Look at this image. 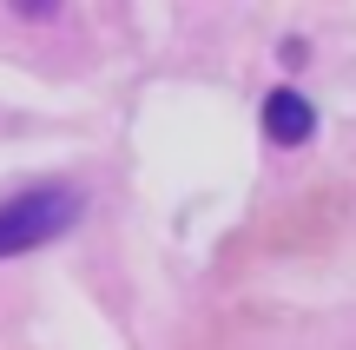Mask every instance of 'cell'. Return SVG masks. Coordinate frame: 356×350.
Wrapping results in <instances>:
<instances>
[{"instance_id": "obj_2", "label": "cell", "mask_w": 356, "mask_h": 350, "mask_svg": "<svg viewBox=\"0 0 356 350\" xmlns=\"http://www.w3.org/2000/svg\"><path fill=\"white\" fill-rule=\"evenodd\" d=\"M264 132H270V145H310V139H317V113H310V100L291 93V86H277L264 100Z\"/></svg>"}, {"instance_id": "obj_1", "label": "cell", "mask_w": 356, "mask_h": 350, "mask_svg": "<svg viewBox=\"0 0 356 350\" xmlns=\"http://www.w3.org/2000/svg\"><path fill=\"white\" fill-rule=\"evenodd\" d=\"M86 212V198L73 185H26V192L0 198V258H20V251H40L53 238H66Z\"/></svg>"}]
</instances>
